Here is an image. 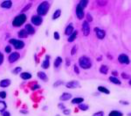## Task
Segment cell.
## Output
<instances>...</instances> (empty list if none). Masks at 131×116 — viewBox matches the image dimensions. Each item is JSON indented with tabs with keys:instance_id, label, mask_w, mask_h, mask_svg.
<instances>
[{
	"instance_id": "1",
	"label": "cell",
	"mask_w": 131,
	"mask_h": 116,
	"mask_svg": "<svg viewBox=\"0 0 131 116\" xmlns=\"http://www.w3.org/2000/svg\"><path fill=\"white\" fill-rule=\"evenodd\" d=\"M49 7H50V4L49 3L46 2V1H44V2L40 3L38 6L37 9V12L39 14V16H45L47 13V11H49Z\"/></svg>"
},
{
	"instance_id": "2",
	"label": "cell",
	"mask_w": 131,
	"mask_h": 116,
	"mask_svg": "<svg viewBox=\"0 0 131 116\" xmlns=\"http://www.w3.org/2000/svg\"><path fill=\"white\" fill-rule=\"evenodd\" d=\"M79 65L84 69H88L92 67V61L87 56H81L79 59Z\"/></svg>"
},
{
	"instance_id": "3",
	"label": "cell",
	"mask_w": 131,
	"mask_h": 116,
	"mask_svg": "<svg viewBox=\"0 0 131 116\" xmlns=\"http://www.w3.org/2000/svg\"><path fill=\"white\" fill-rule=\"evenodd\" d=\"M26 14H24V13H21V14L18 15L17 17L13 19L12 25L14 26H17V27H19V26H22V25L24 24L25 22H26Z\"/></svg>"
},
{
	"instance_id": "4",
	"label": "cell",
	"mask_w": 131,
	"mask_h": 116,
	"mask_svg": "<svg viewBox=\"0 0 131 116\" xmlns=\"http://www.w3.org/2000/svg\"><path fill=\"white\" fill-rule=\"evenodd\" d=\"M9 42L11 43V45L14 46V48L16 49H22L25 47V43L24 41H20V40L17 39H11L9 41Z\"/></svg>"
},
{
	"instance_id": "5",
	"label": "cell",
	"mask_w": 131,
	"mask_h": 116,
	"mask_svg": "<svg viewBox=\"0 0 131 116\" xmlns=\"http://www.w3.org/2000/svg\"><path fill=\"white\" fill-rule=\"evenodd\" d=\"M82 32L85 36H88L90 34V26H89L88 22L87 21H83L82 23Z\"/></svg>"
},
{
	"instance_id": "6",
	"label": "cell",
	"mask_w": 131,
	"mask_h": 116,
	"mask_svg": "<svg viewBox=\"0 0 131 116\" xmlns=\"http://www.w3.org/2000/svg\"><path fill=\"white\" fill-rule=\"evenodd\" d=\"M94 32H95V34H96V36H97V38H99L100 40H102L105 38L106 32L104 30H102V29H101V28L95 27L94 28Z\"/></svg>"
},
{
	"instance_id": "7",
	"label": "cell",
	"mask_w": 131,
	"mask_h": 116,
	"mask_svg": "<svg viewBox=\"0 0 131 116\" xmlns=\"http://www.w3.org/2000/svg\"><path fill=\"white\" fill-rule=\"evenodd\" d=\"M43 22V19L39 15H35V16H32L31 17V23L35 26H40Z\"/></svg>"
},
{
	"instance_id": "8",
	"label": "cell",
	"mask_w": 131,
	"mask_h": 116,
	"mask_svg": "<svg viewBox=\"0 0 131 116\" xmlns=\"http://www.w3.org/2000/svg\"><path fill=\"white\" fill-rule=\"evenodd\" d=\"M118 61L122 64H129V56L125 54H122L119 56L118 57Z\"/></svg>"
},
{
	"instance_id": "9",
	"label": "cell",
	"mask_w": 131,
	"mask_h": 116,
	"mask_svg": "<svg viewBox=\"0 0 131 116\" xmlns=\"http://www.w3.org/2000/svg\"><path fill=\"white\" fill-rule=\"evenodd\" d=\"M79 86L80 85H79V83L78 81H70V82L66 84V87L69 89H75L79 87Z\"/></svg>"
},
{
	"instance_id": "10",
	"label": "cell",
	"mask_w": 131,
	"mask_h": 116,
	"mask_svg": "<svg viewBox=\"0 0 131 116\" xmlns=\"http://www.w3.org/2000/svg\"><path fill=\"white\" fill-rule=\"evenodd\" d=\"M76 16L79 19H82L83 17L85 16V12H84V10L82 8H80L79 5L77 4L76 6Z\"/></svg>"
},
{
	"instance_id": "11",
	"label": "cell",
	"mask_w": 131,
	"mask_h": 116,
	"mask_svg": "<svg viewBox=\"0 0 131 116\" xmlns=\"http://www.w3.org/2000/svg\"><path fill=\"white\" fill-rule=\"evenodd\" d=\"M19 56H19V54L18 52H13L9 56V57H8V60H9L10 62H15L16 61L19 59Z\"/></svg>"
},
{
	"instance_id": "12",
	"label": "cell",
	"mask_w": 131,
	"mask_h": 116,
	"mask_svg": "<svg viewBox=\"0 0 131 116\" xmlns=\"http://www.w3.org/2000/svg\"><path fill=\"white\" fill-rule=\"evenodd\" d=\"M49 60H50V56H46V59L43 61L42 64H41V67H42L43 69H48V68H49V66H50V61Z\"/></svg>"
},
{
	"instance_id": "13",
	"label": "cell",
	"mask_w": 131,
	"mask_h": 116,
	"mask_svg": "<svg viewBox=\"0 0 131 116\" xmlns=\"http://www.w3.org/2000/svg\"><path fill=\"white\" fill-rule=\"evenodd\" d=\"M25 30L26 31V33H27L28 34H33L34 33H35V29H34V27H33L32 26H31V24L26 25Z\"/></svg>"
},
{
	"instance_id": "14",
	"label": "cell",
	"mask_w": 131,
	"mask_h": 116,
	"mask_svg": "<svg viewBox=\"0 0 131 116\" xmlns=\"http://www.w3.org/2000/svg\"><path fill=\"white\" fill-rule=\"evenodd\" d=\"M70 99H72V94L67 93V92H64V93L59 97V99L62 101H67Z\"/></svg>"
},
{
	"instance_id": "15",
	"label": "cell",
	"mask_w": 131,
	"mask_h": 116,
	"mask_svg": "<svg viewBox=\"0 0 131 116\" xmlns=\"http://www.w3.org/2000/svg\"><path fill=\"white\" fill-rule=\"evenodd\" d=\"M12 5V2L10 1V0H6V1H4V2L1 4V7L4 8V9H10Z\"/></svg>"
},
{
	"instance_id": "16",
	"label": "cell",
	"mask_w": 131,
	"mask_h": 116,
	"mask_svg": "<svg viewBox=\"0 0 131 116\" xmlns=\"http://www.w3.org/2000/svg\"><path fill=\"white\" fill-rule=\"evenodd\" d=\"M11 84V80L10 79H4V80L0 81V87L2 88H5Z\"/></svg>"
},
{
	"instance_id": "17",
	"label": "cell",
	"mask_w": 131,
	"mask_h": 116,
	"mask_svg": "<svg viewBox=\"0 0 131 116\" xmlns=\"http://www.w3.org/2000/svg\"><path fill=\"white\" fill-rule=\"evenodd\" d=\"M73 32H74V26H73V25L72 24L68 25L67 26V28H66V30H65V34H67V35L70 36Z\"/></svg>"
},
{
	"instance_id": "18",
	"label": "cell",
	"mask_w": 131,
	"mask_h": 116,
	"mask_svg": "<svg viewBox=\"0 0 131 116\" xmlns=\"http://www.w3.org/2000/svg\"><path fill=\"white\" fill-rule=\"evenodd\" d=\"M109 81L112 83H114V84H117V85H121L122 84V83H121V81L119 80L117 77H114V76H111L110 77H109Z\"/></svg>"
},
{
	"instance_id": "19",
	"label": "cell",
	"mask_w": 131,
	"mask_h": 116,
	"mask_svg": "<svg viewBox=\"0 0 131 116\" xmlns=\"http://www.w3.org/2000/svg\"><path fill=\"white\" fill-rule=\"evenodd\" d=\"M20 77L23 80H28V79L31 78V75L30 73H27V72H23L20 74Z\"/></svg>"
},
{
	"instance_id": "20",
	"label": "cell",
	"mask_w": 131,
	"mask_h": 116,
	"mask_svg": "<svg viewBox=\"0 0 131 116\" xmlns=\"http://www.w3.org/2000/svg\"><path fill=\"white\" fill-rule=\"evenodd\" d=\"M61 63H62V58L58 56V57L55 59V61H54V64H53L54 68H59Z\"/></svg>"
},
{
	"instance_id": "21",
	"label": "cell",
	"mask_w": 131,
	"mask_h": 116,
	"mask_svg": "<svg viewBox=\"0 0 131 116\" xmlns=\"http://www.w3.org/2000/svg\"><path fill=\"white\" fill-rule=\"evenodd\" d=\"M77 35H78V32H77V31H74V32L72 33V34H71V35L69 36V38H68V41H69V42H73V41H74V40L77 38Z\"/></svg>"
},
{
	"instance_id": "22",
	"label": "cell",
	"mask_w": 131,
	"mask_h": 116,
	"mask_svg": "<svg viewBox=\"0 0 131 116\" xmlns=\"http://www.w3.org/2000/svg\"><path fill=\"white\" fill-rule=\"evenodd\" d=\"M84 101V99L81 97H78V98H75V99H72V103L73 104H81L82 102Z\"/></svg>"
},
{
	"instance_id": "23",
	"label": "cell",
	"mask_w": 131,
	"mask_h": 116,
	"mask_svg": "<svg viewBox=\"0 0 131 116\" xmlns=\"http://www.w3.org/2000/svg\"><path fill=\"white\" fill-rule=\"evenodd\" d=\"M18 34H19V38H27L28 37V34L26 33V31L25 30V29H22V30L19 31Z\"/></svg>"
},
{
	"instance_id": "24",
	"label": "cell",
	"mask_w": 131,
	"mask_h": 116,
	"mask_svg": "<svg viewBox=\"0 0 131 116\" xmlns=\"http://www.w3.org/2000/svg\"><path fill=\"white\" fill-rule=\"evenodd\" d=\"M122 115H123L122 113L120 112V111H117V110L111 111V112L108 114V116H122Z\"/></svg>"
},
{
	"instance_id": "25",
	"label": "cell",
	"mask_w": 131,
	"mask_h": 116,
	"mask_svg": "<svg viewBox=\"0 0 131 116\" xmlns=\"http://www.w3.org/2000/svg\"><path fill=\"white\" fill-rule=\"evenodd\" d=\"M100 72L102 74H104V75L107 74V72H108V67L106 65H102L100 68Z\"/></svg>"
},
{
	"instance_id": "26",
	"label": "cell",
	"mask_w": 131,
	"mask_h": 116,
	"mask_svg": "<svg viewBox=\"0 0 131 116\" xmlns=\"http://www.w3.org/2000/svg\"><path fill=\"white\" fill-rule=\"evenodd\" d=\"M38 77L43 81H47V76H46V73L42 72V71H39V73H38Z\"/></svg>"
},
{
	"instance_id": "27",
	"label": "cell",
	"mask_w": 131,
	"mask_h": 116,
	"mask_svg": "<svg viewBox=\"0 0 131 116\" xmlns=\"http://www.w3.org/2000/svg\"><path fill=\"white\" fill-rule=\"evenodd\" d=\"M98 91H99L100 92H102V93H105V94L110 93L108 89H107L106 87H103V86H99V87H98Z\"/></svg>"
},
{
	"instance_id": "28",
	"label": "cell",
	"mask_w": 131,
	"mask_h": 116,
	"mask_svg": "<svg viewBox=\"0 0 131 116\" xmlns=\"http://www.w3.org/2000/svg\"><path fill=\"white\" fill-rule=\"evenodd\" d=\"M87 4H88V1H87V0H81L80 2L79 3V4H78V5H79V7L82 8V9L84 10L86 7H87Z\"/></svg>"
},
{
	"instance_id": "29",
	"label": "cell",
	"mask_w": 131,
	"mask_h": 116,
	"mask_svg": "<svg viewBox=\"0 0 131 116\" xmlns=\"http://www.w3.org/2000/svg\"><path fill=\"white\" fill-rule=\"evenodd\" d=\"M6 103L4 101H0V112L3 113L6 109Z\"/></svg>"
},
{
	"instance_id": "30",
	"label": "cell",
	"mask_w": 131,
	"mask_h": 116,
	"mask_svg": "<svg viewBox=\"0 0 131 116\" xmlns=\"http://www.w3.org/2000/svg\"><path fill=\"white\" fill-rule=\"evenodd\" d=\"M60 14H61L60 10H57V11H55L53 13V15H52V19H56L59 17H60Z\"/></svg>"
},
{
	"instance_id": "31",
	"label": "cell",
	"mask_w": 131,
	"mask_h": 116,
	"mask_svg": "<svg viewBox=\"0 0 131 116\" xmlns=\"http://www.w3.org/2000/svg\"><path fill=\"white\" fill-rule=\"evenodd\" d=\"M79 108L80 109V110H82V111H87V109L89 108V107L87 105V104H79Z\"/></svg>"
},
{
	"instance_id": "32",
	"label": "cell",
	"mask_w": 131,
	"mask_h": 116,
	"mask_svg": "<svg viewBox=\"0 0 131 116\" xmlns=\"http://www.w3.org/2000/svg\"><path fill=\"white\" fill-rule=\"evenodd\" d=\"M21 69H21V67H17V68H15V69L12 70V73H13V74H18V73H19V72H20Z\"/></svg>"
},
{
	"instance_id": "33",
	"label": "cell",
	"mask_w": 131,
	"mask_h": 116,
	"mask_svg": "<svg viewBox=\"0 0 131 116\" xmlns=\"http://www.w3.org/2000/svg\"><path fill=\"white\" fill-rule=\"evenodd\" d=\"M93 21V17L91 16L90 13H87V22H92Z\"/></svg>"
},
{
	"instance_id": "34",
	"label": "cell",
	"mask_w": 131,
	"mask_h": 116,
	"mask_svg": "<svg viewBox=\"0 0 131 116\" xmlns=\"http://www.w3.org/2000/svg\"><path fill=\"white\" fill-rule=\"evenodd\" d=\"M93 116H104V113L102 111H100V112H97L95 114H94Z\"/></svg>"
},
{
	"instance_id": "35",
	"label": "cell",
	"mask_w": 131,
	"mask_h": 116,
	"mask_svg": "<svg viewBox=\"0 0 131 116\" xmlns=\"http://www.w3.org/2000/svg\"><path fill=\"white\" fill-rule=\"evenodd\" d=\"M76 52H77V46H74V48L72 49V51H71V55L74 56V55H75Z\"/></svg>"
},
{
	"instance_id": "36",
	"label": "cell",
	"mask_w": 131,
	"mask_h": 116,
	"mask_svg": "<svg viewBox=\"0 0 131 116\" xmlns=\"http://www.w3.org/2000/svg\"><path fill=\"white\" fill-rule=\"evenodd\" d=\"M0 98L1 99H5L6 98V92H0Z\"/></svg>"
},
{
	"instance_id": "37",
	"label": "cell",
	"mask_w": 131,
	"mask_h": 116,
	"mask_svg": "<svg viewBox=\"0 0 131 116\" xmlns=\"http://www.w3.org/2000/svg\"><path fill=\"white\" fill-rule=\"evenodd\" d=\"M63 84V81H57V82L54 83L53 86L54 87H57V86H59L60 84Z\"/></svg>"
},
{
	"instance_id": "38",
	"label": "cell",
	"mask_w": 131,
	"mask_h": 116,
	"mask_svg": "<svg viewBox=\"0 0 131 116\" xmlns=\"http://www.w3.org/2000/svg\"><path fill=\"white\" fill-rule=\"evenodd\" d=\"M63 114H64L65 115H70L71 112H70V110H67V109H65V110H63Z\"/></svg>"
},
{
	"instance_id": "39",
	"label": "cell",
	"mask_w": 131,
	"mask_h": 116,
	"mask_svg": "<svg viewBox=\"0 0 131 116\" xmlns=\"http://www.w3.org/2000/svg\"><path fill=\"white\" fill-rule=\"evenodd\" d=\"M4 51H5L6 53H10L11 51V48L10 47V46H6L5 49H4Z\"/></svg>"
},
{
	"instance_id": "40",
	"label": "cell",
	"mask_w": 131,
	"mask_h": 116,
	"mask_svg": "<svg viewBox=\"0 0 131 116\" xmlns=\"http://www.w3.org/2000/svg\"><path fill=\"white\" fill-rule=\"evenodd\" d=\"M53 35H54V39H55V40H59V34L58 32L54 33Z\"/></svg>"
},
{
	"instance_id": "41",
	"label": "cell",
	"mask_w": 131,
	"mask_h": 116,
	"mask_svg": "<svg viewBox=\"0 0 131 116\" xmlns=\"http://www.w3.org/2000/svg\"><path fill=\"white\" fill-rule=\"evenodd\" d=\"M3 62H4V56H3L2 53L0 52V65L3 63Z\"/></svg>"
},
{
	"instance_id": "42",
	"label": "cell",
	"mask_w": 131,
	"mask_h": 116,
	"mask_svg": "<svg viewBox=\"0 0 131 116\" xmlns=\"http://www.w3.org/2000/svg\"><path fill=\"white\" fill-rule=\"evenodd\" d=\"M31 6V4H28L27 5H26V7H25L24 9H23V11H26V10H29Z\"/></svg>"
},
{
	"instance_id": "43",
	"label": "cell",
	"mask_w": 131,
	"mask_h": 116,
	"mask_svg": "<svg viewBox=\"0 0 131 116\" xmlns=\"http://www.w3.org/2000/svg\"><path fill=\"white\" fill-rule=\"evenodd\" d=\"M74 72H75L76 74H79V68L77 67L76 65H74Z\"/></svg>"
},
{
	"instance_id": "44",
	"label": "cell",
	"mask_w": 131,
	"mask_h": 116,
	"mask_svg": "<svg viewBox=\"0 0 131 116\" xmlns=\"http://www.w3.org/2000/svg\"><path fill=\"white\" fill-rule=\"evenodd\" d=\"M3 116H11V114H10L9 112H7V111H4V112L2 113Z\"/></svg>"
},
{
	"instance_id": "45",
	"label": "cell",
	"mask_w": 131,
	"mask_h": 116,
	"mask_svg": "<svg viewBox=\"0 0 131 116\" xmlns=\"http://www.w3.org/2000/svg\"><path fill=\"white\" fill-rule=\"evenodd\" d=\"M122 77H123L124 79H129V75H127V74H125V73H122Z\"/></svg>"
},
{
	"instance_id": "46",
	"label": "cell",
	"mask_w": 131,
	"mask_h": 116,
	"mask_svg": "<svg viewBox=\"0 0 131 116\" xmlns=\"http://www.w3.org/2000/svg\"><path fill=\"white\" fill-rule=\"evenodd\" d=\"M58 106H59V109H63V110H65V109H66V107H65V106L63 105V104L60 103V104H59Z\"/></svg>"
},
{
	"instance_id": "47",
	"label": "cell",
	"mask_w": 131,
	"mask_h": 116,
	"mask_svg": "<svg viewBox=\"0 0 131 116\" xmlns=\"http://www.w3.org/2000/svg\"><path fill=\"white\" fill-rule=\"evenodd\" d=\"M98 4H102V5H105L106 4H107V2L106 1H98Z\"/></svg>"
},
{
	"instance_id": "48",
	"label": "cell",
	"mask_w": 131,
	"mask_h": 116,
	"mask_svg": "<svg viewBox=\"0 0 131 116\" xmlns=\"http://www.w3.org/2000/svg\"><path fill=\"white\" fill-rule=\"evenodd\" d=\"M39 87H40V86H39V85H36V86H33V87H32V88H31V90H36V89H37V88H39Z\"/></svg>"
},
{
	"instance_id": "49",
	"label": "cell",
	"mask_w": 131,
	"mask_h": 116,
	"mask_svg": "<svg viewBox=\"0 0 131 116\" xmlns=\"http://www.w3.org/2000/svg\"><path fill=\"white\" fill-rule=\"evenodd\" d=\"M122 104H125V105H129V102H125V101H121Z\"/></svg>"
},
{
	"instance_id": "50",
	"label": "cell",
	"mask_w": 131,
	"mask_h": 116,
	"mask_svg": "<svg viewBox=\"0 0 131 116\" xmlns=\"http://www.w3.org/2000/svg\"><path fill=\"white\" fill-rule=\"evenodd\" d=\"M67 65H70V60H68V59H67Z\"/></svg>"
},
{
	"instance_id": "51",
	"label": "cell",
	"mask_w": 131,
	"mask_h": 116,
	"mask_svg": "<svg viewBox=\"0 0 131 116\" xmlns=\"http://www.w3.org/2000/svg\"><path fill=\"white\" fill-rule=\"evenodd\" d=\"M113 74H114V76H116V75H117V73L115 72V71H113Z\"/></svg>"
},
{
	"instance_id": "52",
	"label": "cell",
	"mask_w": 131,
	"mask_h": 116,
	"mask_svg": "<svg viewBox=\"0 0 131 116\" xmlns=\"http://www.w3.org/2000/svg\"><path fill=\"white\" fill-rule=\"evenodd\" d=\"M56 116H59V115H56Z\"/></svg>"
}]
</instances>
